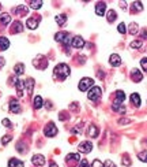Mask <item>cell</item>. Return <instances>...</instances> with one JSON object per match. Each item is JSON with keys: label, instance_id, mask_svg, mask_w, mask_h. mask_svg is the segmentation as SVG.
Returning <instances> with one entry per match:
<instances>
[{"label": "cell", "instance_id": "obj_1", "mask_svg": "<svg viewBox=\"0 0 147 167\" xmlns=\"http://www.w3.org/2000/svg\"><path fill=\"white\" fill-rule=\"evenodd\" d=\"M70 73H71V70H70V67H68L66 63L57 64L56 67H55V70H53L55 77H57V78H60V79H66L67 77L70 75Z\"/></svg>", "mask_w": 147, "mask_h": 167}, {"label": "cell", "instance_id": "obj_2", "mask_svg": "<svg viewBox=\"0 0 147 167\" xmlns=\"http://www.w3.org/2000/svg\"><path fill=\"white\" fill-rule=\"evenodd\" d=\"M87 97H89L90 100H93V101L98 100L99 97H101V88H99V86H93V88L89 90Z\"/></svg>", "mask_w": 147, "mask_h": 167}, {"label": "cell", "instance_id": "obj_3", "mask_svg": "<svg viewBox=\"0 0 147 167\" xmlns=\"http://www.w3.org/2000/svg\"><path fill=\"white\" fill-rule=\"evenodd\" d=\"M44 134L46 136V137H55V136L57 134V128L55 123H48L45 126V129H44Z\"/></svg>", "mask_w": 147, "mask_h": 167}, {"label": "cell", "instance_id": "obj_4", "mask_svg": "<svg viewBox=\"0 0 147 167\" xmlns=\"http://www.w3.org/2000/svg\"><path fill=\"white\" fill-rule=\"evenodd\" d=\"M93 85H94V81L91 78H83L79 82V90L84 92V90H87L89 88H93Z\"/></svg>", "mask_w": 147, "mask_h": 167}, {"label": "cell", "instance_id": "obj_5", "mask_svg": "<svg viewBox=\"0 0 147 167\" xmlns=\"http://www.w3.org/2000/svg\"><path fill=\"white\" fill-rule=\"evenodd\" d=\"M91 149H93V144L90 141H83L79 144V152L89 153V152H91Z\"/></svg>", "mask_w": 147, "mask_h": 167}, {"label": "cell", "instance_id": "obj_6", "mask_svg": "<svg viewBox=\"0 0 147 167\" xmlns=\"http://www.w3.org/2000/svg\"><path fill=\"white\" fill-rule=\"evenodd\" d=\"M105 11H106V4L104 1H99V3L95 4V12H97V15L102 17V15L105 14Z\"/></svg>", "mask_w": 147, "mask_h": 167}, {"label": "cell", "instance_id": "obj_7", "mask_svg": "<svg viewBox=\"0 0 147 167\" xmlns=\"http://www.w3.org/2000/svg\"><path fill=\"white\" fill-rule=\"evenodd\" d=\"M71 45H72L74 48H82V47L84 45V41H83V39H82L81 36H76V37H74L72 39Z\"/></svg>", "mask_w": 147, "mask_h": 167}, {"label": "cell", "instance_id": "obj_8", "mask_svg": "<svg viewBox=\"0 0 147 167\" xmlns=\"http://www.w3.org/2000/svg\"><path fill=\"white\" fill-rule=\"evenodd\" d=\"M14 82H15V88H17L18 96L21 97L22 95H23V88H24V82H22L21 79H18V78H15V79H14Z\"/></svg>", "mask_w": 147, "mask_h": 167}, {"label": "cell", "instance_id": "obj_9", "mask_svg": "<svg viewBox=\"0 0 147 167\" xmlns=\"http://www.w3.org/2000/svg\"><path fill=\"white\" fill-rule=\"evenodd\" d=\"M32 162H33V164L34 166H44V163H45V158L42 156V155H34L33 156V159H32Z\"/></svg>", "mask_w": 147, "mask_h": 167}, {"label": "cell", "instance_id": "obj_10", "mask_svg": "<svg viewBox=\"0 0 147 167\" xmlns=\"http://www.w3.org/2000/svg\"><path fill=\"white\" fill-rule=\"evenodd\" d=\"M10 111H11V112H14V114H18V112L21 111L19 101H17V100H11V103H10Z\"/></svg>", "mask_w": 147, "mask_h": 167}, {"label": "cell", "instance_id": "obj_11", "mask_svg": "<svg viewBox=\"0 0 147 167\" xmlns=\"http://www.w3.org/2000/svg\"><path fill=\"white\" fill-rule=\"evenodd\" d=\"M109 63L116 67V66H120V64H121V59H120L119 55L113 53V55H110V58H109Z\"/></svg>", "mask_w": 147, "mask_h": 167}, {"label": "cell", "instance_id": "obj_12", "mask_svg": "<svg viewBox=\"0 0 147 167\" xmlns=\"http://www.w3.org/2000/svg\"><path fill=\"white\" fill-rule=\"evenodd\" d=\"M26 25H27L29 29H32V30L37 29V26H38V18H29Z\"/></svg>", "mask_w": 147, "mask_h": 167}, {"label": "cell", "instance_id": "obj_13", "mask_svg": "<svg viewBox=\"0 0 147 167\" xmlns=\"http://www.w3.org/2000/svg\"><path fill=\"white\" fill-rule=\"evenodd\" d=\"M131 77H132V79L135 82H139L142 81V78H143V75H142V73H140L138 69H133L132 71H131Z\"/></svg>", "mask_w": 147, "mask_h": 167}, {"label": "cell", "instance_id": "obj_14", "mask_svg": "<svg viewBox=\"0 0 147 167\" xmlns=\"http://www.w3.org/2000/svg\"><path fill=\"white\" fill-rule=\"evenodd\" d=\"M10 47V41L6 37H0V51H6Z\"/></svg>", "mask_w": 147, "mask_h": 167}, {"label": "cell", "instance_id": "obj_15", "mask_svg": "<svg viewBox=\"0 0 147 167\" xmlns=\"http://www.w3.org/2000/svg\"><path fill=\"white\" fill-rule=\"evenodd\" d=\"M8 167H23V162L12 158V159L8 160Z\"/></svg>", "mask_w": 147, "mask_h": 167}, {"label": "cell", "instance_id": "obj_16", "mask_svg": "<svg viewBox=\"0 0 147 167\" xmlns=\"http://www.w3.org/2000/svg\"><path fill=\"white\" fill-rule=\"evenodd\" d=\"M124 99H125V95H124V92H122V90H117V93H116V101H115V103L121 104L122 101H124Z\"/></svg>", "mask_w": 147, "mask_h": 167}, {"label": "cell", "instance_id": "obj_17", "mask_svg": "<svg viewBox=\"0 0 147 167\" xmlns=\"http://www.w3.org/2000/svg\"><path fill=\"white\" fill-rule=\"evenodd\" d=\"M131 101H132L133 106L139 107L140 106V96L138 93H132V95H131Z\"/></svg>", "mask_w": 147, "mask_h": 167}, {"label": "cell", "instance_id": "obj_18", "mask_svg": "<svg viewBox=\"0 0 147 167\" xmlns=\"http://www.w3.org/2000/svg\"><path fill=\"white\" fill-rule=\"evenodd\" d=\"M79 159H81L79 153H70V155H67V158H66L67 162H78Z\"/></svg>", "mask_w": 147, "mask_h": 167}, {"label": "cell", "instance_id": "obj_19", "mask_svg": "<svg viewBox=\"0 0 147 167\" xmlns=\"http://www.w3.org/2000/svg\"><path fill=\"white\" fill-rule=\"evenodd\" d=\"M44 106V100H42L41 96H35L34 97V108H41V107Z\"/></svg>", "mask_w": 147, "mask_h": 167}, {"label": "cell", "instance_id": "obj_20", "mask_svg": "<svg viewBox=\"0 0 147 167\" xmlns=\"http://www.w3.org/2000/svg\"><path fill=\"white\" fill-rule=\"evenodd\" d=\"M56 22H57V25H60V26L66 25V22H67V17H66L64 14L57 15V17H56Z\"/></svg>", "mask_w": 147, "mask_h": 167}, {"label": "cell", "instance_id": "obj_21", "mask_svg": "<svg viewBox=\"0 0 147 167\" xmlns=\"http://www.w3.org/2000/svg\"><path fill=\"white\" fill-rule=\"evenodd\" d=\"M24 85H26V88H27V92H29V93H32V92H33V86H34V79H33V78L26 79Z\"/></svg>", "mask_w": 147, "mask_h": 167}, {"label": "cell", "instance_id": "obj_22", "mask_svg": "<svg viewBox=\"0 0 147 167\" xmlns=\"http://www.w3.org/2000/svg\"><path fill=\"white\" fill-rule=\"evenodd\" d=\"M0 22H1L3 25H8L11 22V17L8 14H1L0 15Z\"/></svg>", "mask_w": 147, "mask_h": 167}, {"label": "cell", "instance_id": "obj_23", "mask_svg": "<svg viewBox=\"0 0 147 167\" xmlns=\"http://www.w3.org/2000/svg\"><path fill=\"white\" fill-rule=\"evenodd\" d=\"M14 71H15V74L17 75H21V74H23L24 73V66L22 63H19V64H17L14 67Z\"/></svg>", "mask_w": 147, "mask_h": 167}, {"label": "cell", "instance_id": "obj_24", "mask_svg": "<svg viewBox=\"0 0 147 167\" xmlns=\"http://www.w3.org/2000/svg\"><path fill=\"white\" fill-rule=\"evenodd\" d=\"M67 36H68V33H64V32L56 33V36H55V40H56V41H61V43H63L64 39H66Z\"/></svg>", "mask_w": 147, "mask_h": 167}, {"label": "cell", "instance_id": "obj_25", "mask_svg": "<svg viewBox=\"0 0 147 167\" xmlns=\"http://www.w3.org/2000/svg\"><path fill=\"white\" fill-rule=\"evenodd\" d=\"M89 136L90 137H97L98 136V129L95 128L94 125H91L90 128H89Z\"/></svg>", "mask_w": 147, "mask_h": 167}, {"label": "cell", "instance_id": "obj_26", "mask_svg": "<svg viewBox=\"0 0 147 167\" xmlns=\"http://www.w3.org/2000/svg\"><path fill=\"white\" fill-rule=\"evenodd\" d=\"M106 17H108V21L110 22V23H112V22L116 19L117 14H116V11H115V10H109V11H108V15H106Z\"/></svg>", "mask_w": 147, "mask_h": 167}, {"label": "cell", "instance_id": "obj_27", "mask_svg": "<svg viewBox=\"0 0 147 167\" xmlns=\"http://www.w3.org/2000/svg\"><path fill=\"white\" fill-rule=\"evenodd\" d=\"M143 10V4L140 1H133L132 3V11H142Z\"/></svg>", "mask_w": 147, "mask_h": 167}, {"label": "cell", "instance_id": "obj_28", "mask_svg": "<svg viewBox=\"0 0 147 167\" xmlns=\"http://www.w3.org/2000/svg\"><path fill=\"white\" fill-rule=\"evenodd\" d=\"M29 6L32 8H34V10H38V8H41L42 1L41 0H38V1H29Z\"/></svg>", "mask_w": 147, "mask_h": 167}, {"label": "cell", "instance_id": "obj_29", "mask_svg": "<svg viewBox=\"0 0 147 167\" xmlns=\"http://www.w3.org/2000/svg\"><path fill=\"white\" fill-rule=\"evenodd\" d=\"M113 110L124 114V112H125V107H121V104H119V103H113Z\"/></svg>", "mask_w": 147, "mask_h": 167}, {"label": "cell", "instance_id": "obj_30", "mask_svg": "<svg viewBox=\"0 0 147 167\" xmlns=\"http://www.w3.org/2000/svg\"><path fill=\"white\" fill-rule=\"evenodd\" d=\"M23 30V26H22L21 22H15L14 23V29H12V33H18Z\"/></svg>", "mask_w": 147, "mask_h": 167}, {"label": "cell", "instance_id": "obj_31", "mask_svg": "<svg viewBox=\"0 0 147 167\" xmlns=\"http://www.w3.org/2000/svg\"><path fill=\"white\" fill-rule=\"evenodd\" d=\"M128 30H130L131 34H136L138 30H139V28H138V25L135 23V22H132V23L130 25V29H128Z\"/></svg>", "mask_w": 147, "mask_h": 167}, {"label": "cell", "instance_id": "obj_32", "mask_svg": "<svg viewBox=\"0 0 147 167\" xmlns=\"http://www.w3.org/2000/svg\"><path fill=\"white\" fill-rule=\"evenodd\" d=\"M138 158H139L142 162L147 163V152H140V153H138Z\"/></svg>", "mask_w": 147, "mask_h": 167}, {"label": "cell", "instance_id": "obj_33", "mask_svg": "<svg viewBox=\"0 0 147 167\" xmlns=\"http://www.w3.org/2000/svg\"><path fill=\"white\" fill-rule=\"evenodd\" d=\"M17 12H21V14H26L27 12V7H24V6H19V7L17 8Z\"/></svg>", "mask_w": 147, "mask_h": 167}, {"label": "cell", "instance_id": "obj_34", "mask_svg": "<svg viewBox=\"0 0 147 167\" xmlns=\"http://www.w3.org/2000/svg\"><path fill=\"white\" fill-rule=\"evenodd\" d=\"M11 139H12L11 136H4L3 139H1V144H3V145H6V144H8V142L11 141Z\"/></svg>", "mask_w": 147, "mask_h": 167}, {"label": "cell", "instance_id": "obj_35", "mask_svg": "<svg viewBox=\"0 0 147 167\" xmlns=\"http://www.w3.org/2000/svg\"><path fill=\"white\" fill-rule=\"evenodd\" d=\"M140 47H142V41H132V43H131V48H140Z\"/></svg>", "mask_w": 147, "mask_h": 167}, {"label": "cell", "instance_id": "obj_36", "mask_svg": "<svg viewBox=\"0 0 147 167\" xmlns=\"http://www.w3.org/2000/svg\"><path fill=\"white\" fill-rule=\"evenodd\" d=\"M140 64H142L143 70H144V71H147V58H143V59L140 61Z\"/></svg>", "mask_w": 147, "mask_h": 167}, {"label": "cell", "instance_id": "obj_37", "mask_svg": "<svg viewBox=\"0 0 147 167\" xmlns=\"http://www.w3.org/2000/svg\"><path fill=\"white\" fill-rule=\"evenodd\" d=\"M91 167H104V164L99 162V160H97L95 159L94 162H93V164H91Z\"/></svg>", "mask_w": 147, "mask_h": 167}, {"label": "cell", "instance_id": "obj_38", "mask_svg": "<svg viewBox=\"0 0 147 167\" xmlns=\"http://www.w3.org/2000/svg\"><path fill=\"white\" fill-rule=\"evenodd\" d=\"M104 167H116V164L113 163L112 160H106L105 163H104Z\"/></svg>", "mask_w": 147, "mask_h": 167}, {"label": "cell", "instance_id": "obj_39", "mask_svg": "<svg viewBox=\"0 0 147 167\" xmlns=\"http://www.w3.org/2000/svg\"><path fill=\"white\" fill-rule=\"evenodd\" d=\"M119 32H120V33H122V34L125 33V25H124L122 22H121V23H120V25H119Z\"/></svg>", "mask_w": 147, "mask_h": 167}, {"label": "cell", "instance_id": "obj_40", "mask_svg": "<svg viewBox=\"0 0 147 167\" xmlns=\"http://www.w3.org/2000/svg\"><path fill=\"white\" fill-rule=\"evenodd\" d=\"M79 167H89V162L86 159H83L81 162V164H79Z\"/></svg>", "mask_w": 147, "mask_h": 167}, {"label": "cell", "instance_id": "obj_41", "mask_svg": "<svg viewBox=\"0 0 147 167\" xmlns=\"http://www.w3.org/2000/svg\"><path fill=\"white\" fill-rule=\"evenodd\" d=\"M3 125L6 126V128H10V126H11V122L8 121V119H3Z\"/></svg>", "mask_w": 147, "mask_h": 167}, {"label": "cell", "instance_id": "obj_42", "mask_svg": "<svg viewBox=\"0 0 147 167\" xmlns=\"http://www.w3.org/2000/svg\"><path fill=\"white\" fill-rule=\"evenodd\" d=\"M3 66H4V59L0 56V67H3Z\"/></svg>", "mask_w": 147, "mask_h": 167}, {"label": "cell", "instance_id": "obj_43", "mask_svg": "<svg viewBox=\"0 0 147 167\" xmlns=\"http://www.w3.org/2000/svg\"><path fill=\"white\" fill-rule=\"evenodd\" d=\"M49 167H59V166H57L56 163H53V162H52V163H50V166H49Z\"/></svg>", "mask_w": 147, "mask_h": 167}]
</instances>
